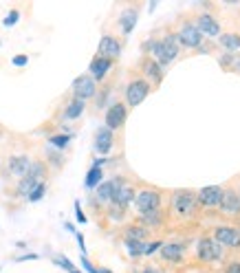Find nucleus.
I'll return each instance as SVG.
<instances>
[{"label": "nucleus", "mask_w": 240, "mask_h": 273, "mask_svg": "<svg viewBox=\"0 0 240 273\" xmlns=\"http://www.w3.org/2000/svg\"><path fill=\"white\" fill-rule=\"evenodd\" d=\"M143 49H150V53H152L150 57L155 59L161 69L172 64L178 55V42L174 36H165L161 40H150V42H145Z\"/></svg>", "instance_id": "obj_1"}, {"label": "nucleus", "mask_w": 240, "mask_h": 273, "mask_svg": "<svg viewBox=\"0 0 240 273\" xmlns=\"http://www.w3.org/2000/svg\"><path fill=\"white\" fill-rule=\"evenodd\" d=\"M44 176H46V163L44 161H33L29 172H26L16 185V196L29 198L31 192L36 190L40 183H44Z\"/></svg>", "instance_id": "obj_2"}, {"label": "nucleus", "mask_w": 240, "mask_h": 273, "mask_svg": "<svg viewBox=\"0 0 240 273\" xmlns=\"http://www.w3.org/2000/svg\"><path fill=\"white\" fill-rule=\"evenodd\" d=\"M172 209L181 218H190L196 214V196L190 190H176L172 194Z\"/></svg>", "instance_id": "obj_3"}, {"label": "nucleus", "mask_w": 240, "mask_h": 273, "mask_svg": "<svg viewBox=\"0 0 240 273\" xmlns=\"http://www.w3.org/2000/svg\"><path fill=\"white\" fill-rule=\"evenodd\" d=\"M150 90H152V86L145 82L143 77L130 79L128 86H126V106H128V108H135V106H139L150 95Z\"/></svg>", "instance_id": "obj_4"}, {"label": "nucleus", "mask_w": 240, "mask_h": 273, "mask_svg": "<svg viewBox=\"0 0 240 273\" xmlns=\"http://www.w3.org/2000/svg\"><path fill=\"white\" fill-rule=\"evenodd\" d=\"M31 163L33 161L26 155H13V157L7 159L3 174H5V178H16V181H20V178H22L26 172H29Z\"/></svg>", "instance_id": "obj_5"}, {"label": "nucleus", "mask_w": 240, "mask_h": 273, "mask_svg": "<svg viewBox=\"0 0 240 273\" xmlns=\"http://www.w3.org/2000/svg\"><path fill=\"white\" fill-rule=\"evenodd\" d=\"M174 38H176L178 44L185 46V49H198V46L203 44V36L196 31L194 22H183L181 26H178Z\"/></svg>", "instance_id": "obj_6"}, {"label": "nucleus", "mask_w": 240, "mask_h": 273, "mask_svg": "<svg viewBox=\"0 0 240 273\" xmlns=\"http://www.w3.org/2000/svg\"><path fill=\"white\" fill-rule=\"evenodd\" d=\"M71 90H73V97H75V99H82V102H86V99H93V97L97 95V82L88 75V73H86V75L75 77V82H73Z\"/></svg>", "instance_id": "obj_7"}, {"label": "nucleus", "mask_w": 240, "mask_h": 273, "mask_svg": "<svg viewBox=\"0 0 240 273\" xmlns=\"http://www.w3.org/2000/svg\"><path fill=\"white\" fill-rule=\"evenodd\" d=\"M135 205L139 209V214H148L161 207V194L157 190H141L135 194Z\"/></svg>", "instance_id": "obj_8"}, {"label": "nucleus", "mask_w": 240, "mask_h": 273, "mask_svg": "<svg viewBox=\"0 0 240 273\" xmlns=\"http://www.w3.org/2000/svg\"><path fill=\"white\" fill-rule=\"evenodd\" d=\"M126 119H128V106H126L124 102L110 104V108L106 110V128L115 132L119 128H124Z\"/></svg>", "instance_id": "obj_9"}, {"label": "nucleus", "mask_w": 240, "mask_h": 273, "mask_svg": "<svg viewBox=\"0 0 240 273\" xmlns=\"http://www.w3.org/2000/svg\"><path fill=\"white\" fill-rule=\"evenodd\" d=\"M223 256H225V249L214 240V238H201V240H198V258H201V260L212 262V260H221Z\"/></svg>", "instance_id": "obj_10"}, {"label": "nucleus", "mask_w": 240, "mask_h": 273, "mask_svg": "<svg viewBox=\"0 0 240 273\" xmlns=\"http://www.w3.org/2000/svg\"><path fill=\"white\" fill-rule=\"evenodd\" d=\"M194 26L203 38H218L221 36V24H218V20L212 16V13H201V16L196 18Z\"/></svg>", "instance_id": "obj_11"}, {"label": "nucleus", "mask_w": 240, "mask_h": 273, "mask_svg": "<svg viewBox=\"0 0 240 273\" xmlns=\"http://www.w3.org/2000/svg\"><path fill=\"white\" fill-rule=\"evenodd\" d=\"M97 55L99 57H106V59H115L122 55V42L115 38V36H102L99 40V46H97Z\"/></svg>", "instance_id": "obj_12"}, {"label": "nucleus", "mask_w": 240, "mask_h": 273, "mask_svg": "<svg viewBox=\"0 0 240 273\" xmlns=\"http://www.w3.org/2000/svg\"><path fill=\"white\" fill-rule=\"evenodd\" d=\"M141 73H143V79L148 82L150 86H159L163 82V69L159 66L155 59H152L150 55H145L143 59H141Z\"/></svg>", "instance_id": "obj_13"}, {"label": "nucleus", "mask_w": 240, "mask_h": 273, "mask_svg": "<svg viewBox=\"0 0 240 273\" xmlns=\"http://www.w3.org/2000/svg\"><path fill=\"white\" fill-rule=\"evenodd\" d=\"M214 240L221 247H240V229L238 227H216L214 229Z\"/></svg>", "instance_id": "obj_14"}, {"label": "nucleus", "mask_w": 240, "mask_h": 273, "mask_svg": "<svg viewBox=\"0 0 240 273\" xmlns=\"http://www.w3.org/2000/svg\"><path fill=\"white\" fill-rule=\"evenodd\" d=\"M223 192H225V188H221V185H207V188L198 190L196 201L205 205V207H216L223 201Z\"/></svg>", "instance_id": "obj_15"}, {"label": "nucleus", "mask_w": 240, "mask_h": 273, "mask_svg": "<svg viewBox=\"0 0 240 273\" xmlns=\"http://www.w3.org/2000/svg\"><path fill=\"white\" fill-rule=\"evenodd\" d=\"M115 145V132L108 130L106 126H102L97 132H95V152L97 155H108Z\"/></svg>", "instance_id": "obj_16"}, {"label": "nucleus", "mask_w": 240, "mask_h": 273, "mask_svg": "<svg viewBox=\"0 0 240 273\" xmlns=\"http://www.w3.org/2000/svg\"><path fill=\"white\" fill-rule=\"evenodd\" d=\"M110 69H112V59H106V57H99V55H95L91 59V66H88V75L95 79V82H102V79L108 75L110 73Z\"/></svg>", "instance_id": "obj_17"}, {"label": "nucleus", "mask_w": 240, "mask_h": 273, "mask_svg": "<svg viewBox=\"0 0 240 273\" xmlns=\"http://www.w3.org/2000/svg\"><path fill=\"white\" fill-rule=\"evenodd\" d=\"M221 209L227 216H236L240 214V194L236 190H225L223 192V201H221Z\"/></svg>", "instance_id": "obj_18"}, {"label": "nucleus", "mask_w": 240, "mask_h": 273, "mask_svg": "<svg viewBox=\"0 0 240 273\" xmlns=\"http://www.w3.org/2000/svg\"><path fill=\"white\" fill-rule=\"evenodd\" d=\"M137 18H139V7H126L122 11V16H119V26H122L124 36L132 33V29H135V24H137Z\"/></svg>", "instance_id": "obj_19"}, {"label": "nucleus", "mask_w": 240, "mask_h": 273, "mask_svg": "<svg viewBox=\"0 0 240 273\" xmlns=\"http://www.w3.org/2000/svg\"><path fill=\"white\" fill-rule=\"evenodd\" d=\"M122 178H112V181H104L102 185L97 188V201L99 203H110L112 196H115V192L122 188Z\"/></svg>", "instance_id": "obj_20"}, {"label": "nucleus", "mask_w": 240, "mask_h": 273, "mask_svg": "<svg viewBox=\"0 0 240 273\" xmlns=\"http://www.w3.org/2000/svg\"><path fill=\"white\" fill-rule=\"evenodd\" d=\"M135 188H130V185H126V183H122V188H119L117 192H115V196H112V205H115V207H122V209H126L128 207V205L135 201Z\"/></svg>", "instance_id": "obj_21"}, {"label": "nucleus", "mask_w": 240, "mask_h": 273, "mask_svg": "<svg viewBox=\"0 0 240 273\" xmlns=\"http://www.w3.org/2000/svg\"><path fill=\"white\" fill-rule=\"evenodd\" d=\"M183 251L185 247L181 242H168V245H161V258L168 262H181L183 260Z\"/></svg>", "instance_id": "obj_22"}, {"label": "nucleus", "mask_w": 240, "mask_h": 273, "mask_svg": "<svg viewBox=\"0 0 240 273\" xmlns=\"http://www.w3.org/2000/svg\"><path fill=\"white\" fill-rule=\"evenodd\" d=\"M84 108H86V102L73 97L71 102L66 104V108H64V119H79L82 117V112H84Z\"/></svg>", "instance_id": "obj_23"}, {"label": "nucleus", "mask_w": 240, "mask_h": 273, "mask_svg": "<svg viewBox=\"0 0 240 273\" xmlns=\"http://www.w3.org/2000/svg\"><path fill=\"white\" fill-rule=\"evenodd\" d=\"M218 42H221V46L225 51H238L240 49V36L238 33H221L218 36Z\"/></svg>", "instance_id": "obj_24"}, {"label": "nucleus", "mask_w": 240, "mask_h": 273, "mask_svg": "<svg viewBox=\"0 0 240 273\" xmlns=\"http://www.w3.org/2000/svg\"><path fill=\"white\" fill-rule=\"evenodd\" d=\"M145 238H148V227H143V225H132V227L126 229V240L145 242Z\"/></svg>", "instance_id": "obj_25"}, {"label": "nucleus", "mask_w": 240, "mask_h": 273, "mask_svg": "<svg viewBox=\"0 0 240 273\" xmlns=\"http://www.w3.org/2000/svg\"><path fill=\"white\" fill-rule=\"evenodd\" d=\"M141 221L148 227H159L163 223V214H161V209H155V211H148V214H141Z\"/></svg>", "instance_id": "obj_26"}, {"label": "nucleus", "mask_w": 240, "mask_h": 273, "mask_svg": "<svg viewBox=\"0 0 240 273\" xmlns=\"http://www.w3.org/2000/svg\"><path fill=\"white\" fill-rule=\"evenodd\" d=\"M102 181V168L99 165H93L91 168V172H88V176H86V188H95V185Z\"/></svg>", "instance_id": "obj_27"}, {"label": "nucleus", "mask_w": 240, "mask_h": 273, "mask_svg": "<svg viewBox=\"0 0 240 273\" xmlns=\"http://www.w3.org/2000/svg\"><path fill=\"white\" fill-rule=\"evenodd\" d=\"M126 247H128V254L132 258H137V256H143L145 242H141V240H126Z\"/></svg>", "instance_id": "obj_28"}, {"label": "nucleus", "mask_w": 240, "mask_h": 273, "mask_svg": "<svg viewBox=\"0 0 240 273\" xmlns=\"http://www.w3.org/2000/svg\"><path fill=\"white\" fill-rule=\"evenodd\" d=\"M69 141H71L69 135H55V137H51V145H55V148H66Z\"/></svg>", "instance_id": "obj_29"}, {"label": "nucleus", "mask_w": 240, "mask_h": 273, "mask_svg": "<svg viewBox=\"0 0 240 273\" xmlns=\"http://www.w3.org/2000/svg\"><path fill=\"white\" fill-rule=\"evenodd\" d=\"M44 192H46V183H40V185H38V188H36V190H33V192H31V194H29V201H31V203H36V201H40V198H42V196H44Z\"/></svg>", "instance_id": "obj_30"}, {"label": "nucleus", "mask_w": 240, "mask_h": 273, "mask_svg": "<svg viewBox=\"0 0 240 273\" xmlns=\"http://www.w3.org/2000/svg\"><path fill=\"white\" fill-rule=\"evenodd\" d=\"M227 71L240 73V53H238V55H236V53H234V55H231V62H229V69H227Z\"/></svg>", "instance_id": "obj_31"}, {"label": "nucleus", "mask_w": 240, "mask_h": 273, "mask_svg": "<svg viewBox=\"0 0 240 273\" xmlns=\"http://www.w3.org/2000/svg\"><path fill=\"white\" fill-rule=\"evenodd\" d=\"M161 247V242H152V245H145V251H143V256H150V254H155V251Z\"/></svg>", "instance_id": "obj_32"}, {"label": "nucleus", "mask_w": 240, "mask_h": 273, "mask_svg": "<svg viewBox=\"0 0 240 273\" xmlns=\"http://www.w3.org/2000/svg\"><path fill=\"white\" fill-rule=\"evenodd\" d=\"M225 273H240V262H231Z\"/></svg>", "instance_id": "obj_33"}, {"label": "nucleus", "mask_w": 240, "mask_h": 273, "mask_svg": "<svg viewBox=\"0 0 240 273\" xmlns=\"http://www.w3.org/2000/svg\"><path fill=\"white\" fill-rule=\"evenodd\" d=\"M16 20H18V11H13V13H11V16H9V18H7V20H5V24H7V26H9V24H13V22H16Z\"/></svg>", "instance_id": "obj_34"}, {"label": "nucleus", "mask_w": 240, "mask_h": 273, "mask_svg": "<svg viewBox=\"0 0 240 273\" xmlns=\"http://www.w3.org/2000/svg\"><path fill=\"white\" fill-rule=\"evenodd\" d=\"M82 264H84V267H86V271H91V273H97L95 269H93V264H91L88 260H86V258H82Z\"/></svg>", "instance_id": "obj_35"}, {"label": "nucleus", "mask_w": 240, "mask_h": 273, "mask_svg": "<svg viewBox=\"0 0 240 273\" xmlns=\"http://www.w3.org/2000/svg\"><path fill=\"white\" fill-rule=\"evenodd\" d=\"M13 62H16V64H24V62H26V57H16Z\"/></svg>", "instance_id": "obj_36"}, {"label": "nucleus", "mask_w": 240, "mask_h": 273, "mask_svg": "<svg viewBox=\"0 0 240 273\" xmlns=\"http://www.w3.org/2000/svg\"><path fill=\"white\" fill-rule=\"evenodd\" d=\"M143 273H161V271H157V269H145Z\"/></svg>", "instance_id": "obj_37"}, {"label": "nucleus", "mask_w": 240, "mask_h": 273, "mask_svg": "<svg viewBox=\"0 0 240 273\" xmlns=\"http://www.w3.org/2000/svg\"><path fill=\"white\" fill-rule=\"evenodd\" d=\"M73 273H79V271H73Z\"/></svg>", "instance_id": "obj_38"}, {"label": "nucleus", "mask_w": 240, "mask_h": 273, "mask_svg": "<svg viewBox=\"0 0 240 273\" xmlns=\"http://www.w3.org/2000/svg\"><path fill=\"white\" fill-rule=\"evenodd\" d=\"M238 194H240V192H238Z\"/></svg>", "instance_id": "obj_39"}]
</instances>
